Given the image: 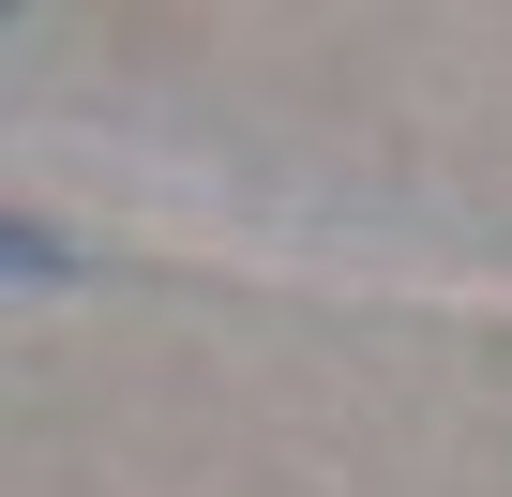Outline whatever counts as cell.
I'll use <instances>...</instances> for the list:
<instances>
[{"instance_id":"1","label":"cell","mask_w":512,"mask_h":497,"mask_svg":"<svg viewBox=\"0 0 512 497\" xmlns=\"http://www.w3.org/2000/svg\"><path fill=\"white\" fill-rule=\"evenodd\" d=\"M76 272V241L61 226H16V211H0V287H61Z\"/></svg>"},{"instance_id":"2","label":"cell","mask_w":512,"mask_h":497,"mask_svg":"<svg viewBox=\"0 0 512 497\" xmlns=\"http://www.w3.org/2000/svg\"><path fill=\"white\" fill-rule=\"evenodd\" d=\"M0 16H31V0H0Z\"/></svg>"}]
</instances>
